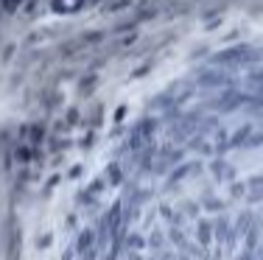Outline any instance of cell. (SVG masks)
<instances>
[{"mask_svg":"<svg viewBox=\"0 0 263 260\" xmlns=\"http://www.w3.org/2000/svg\"><path fill=\"white\" fill-rule=\"evenodd\" d=\"M84 6V0H53V9L56 11H76Z\"/></svg>","mask_w":263,"mask_h":260,"instance_id":"obj_1","label":"cell"},{"mask_svg":"<svg viewBox=\"0 0 263 260\" xmlns=\"http://www.w3.org/2000/svg\"><path fill=\"white\" fill-rule=\"evenodd\" d=\"M3 3H6V6H9V9H14V6H17V3H20V0H3Z\"/></svg>","mask_w":263,"mask_h":260,"instance_id":"obj_2","label":"cell"}]
</instances>
